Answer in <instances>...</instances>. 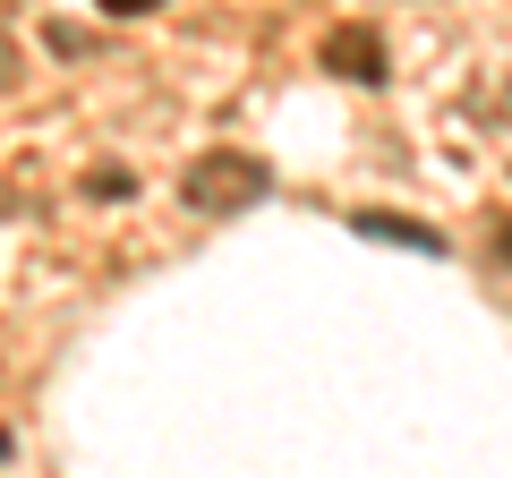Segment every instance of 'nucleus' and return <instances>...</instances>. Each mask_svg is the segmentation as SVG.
Returning a JSON list of instances; mask_svg holds the SVG:
<instances>
[{
    "label": "nucleus",
    "mask_w": 512,
    "mask_h": 478,
    "mask_svg": "<svg viewBox=\"0 0 512 478\" xmlns=\"http://www.w3.org/2000/svg\"><path fill=\"white\" fill-rule=\"evenodd\" d=\"M265 188H274V171L256 163V154H239V146H214L180 171L188 214H239V205H265Z\"/></svg>",
    "instance_id": "1"
},
{
    "label": "nucleus",
    "mask_w": 512,
    "mask_h": 478,
    "mask_svg": "<svg viewBox=\"0 0 512 478\" xmlns=\"http://www.w3.org/2000/svg\"><path fill=\"white\" fill-rule=\"evenodd\" d=\"M325 69L350 86H384V35L376 26H333L325 35Z\"/></svg>",
    "instance_id": "2"
},
{
    "label": "nucleus",
    "mask_w": 512,
    "mask_h": 478,
    "mask_svg": "<svg viewBox=\"0 0 512 478\" xmlns=\"http://www.w3.org/2000/svg\"><path fill=\"white\" fill-rule=\"evenodd\" d=\"M359 231H367V239H393V248H419V257H436V248H444L436 231H419V222H393V214H359Z\"/></svg>",
    "instance_id": "3"
},
{
    "label": "nucleus",
    "mask_w": 512,
    "mask_h": 478,
    "mask_svg": "<svg viewBox=\"0 0 512 478\" xmlns=\"http://www.w3.org/2000/svg\"><path fill=\"white\" fill-rule=\"evenodd\" d=\"M111 18H146V9H163V0H103Z\"/></svg>",
    "instance_id": "4"
},
{
    "label": "nucleus",
    "mask_w": 512,
    "mask_h": 478,
    "mask_svg": "<svg viewBox=\"0 0 512 478\" xmlns=\"http://www.w3.org/2000/svg\"><path fill=\"white\" fill-rule=\"evenodd\" d=\"M0 453H9V436H0Z\"/></svg>",
    "instance_id": "5"
}]
</instances>
